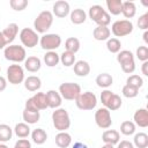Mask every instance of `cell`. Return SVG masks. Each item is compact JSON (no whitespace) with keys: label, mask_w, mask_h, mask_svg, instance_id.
<instances>
[{"label":"cell","mask_w":148,"mask_h":148,"mask_svg":"<svg viewBox=\"0 0 148 148\" xmlns=\"http://www.w3.org/2000/svg\"><path fill=\"white\" fill-rule=\"evenodd\" d=\"M52 121L53 126L59 132H66V130L71 126V118L66 109L58 108L52 112Z\"/></svg>","instance_id":"obj_1"},{"label":"cell","mask_w":148,"mask_h":148,"mask_svg":"<svg viewBox=\"0 0 148 148\" xmlns=\"http://www.w3.org/2000/svg\"><path fill=\"white\" fill-rule=\"evenodd\" d=\"M88 15L89 17L91 18V21H94L97 25H102V27H108L111 22V17H110V14L103 9L102 6L99 5H94L89 8V12H88Z\"/></svg>","instance_id":"obj_2"},{"label":"cell","mask_w":148,"mask_h":148,"mask_svg":"<svg viewBox=\"0 0 148 148\" xmlns=\"http://www.w3.org/2000/svg\"><path fill=\"white\" fill-rule=\"evenodd\" d=\"M53 23V14L50 10H43L34 21L35 31L38 34H45Z\"/></svg>","instance_id":"obj_3"},{"label":"cell","mask_w":148,"mask_h":148,"mask_svg":"<svg viewBox=\"0 0 148 148\" xmlns=\"http://www.w3.org/2000/svg\"><path fill=\"white\" fill-rule=\"evenodd\" d=\"M117 61L119 62L121 71L126 74H132L135 71L134 56L128 50H123L117 53Z\"/></svg>","instance_id":"obj_4"},{"label":"cell","mask_w":148,"mask_h":148,"mask_svg":"<svg viewBox=\"0 0 148 148\" xmlns=\"http://www.w3.org/2000/svg\"><path fill=\"white\" fill-rule=\"evenodd\" d=\"M101 102L109 111H116L121 106V98L119 95L112 92L109 89H105L101 92Z\"/></svg>","instance_id":"obj_5"},{"label":"cell","mask_w":148,"mask_h":148,"mask_svg":"<svg viewBox=\"0 0 148 148\" xmlns=\"http://www.w3.org/2000/svg\"><path fill=\"white\" fill-rule=\"evenodd\" d=\"M59 94L64 99L75 101L81 94V87L75 82H65L59 86Z\"/></svg>","instance_id":"obj_6"},{"label":"cell","mask_w":148,"mask_h":148,"mask_svg":"<svg viewBox=\"0 0 148 148\" xmlns=\"http://www.w3.org/2000/svg\"><path fill=\"white\" fill-rule=\"evenodd\" d=\"M3 56L7 60L13 61V62H22L25 60L27 53H25V49L21 45H16V44H12L5 47L3 51Z\"/></svg>","instance_id":"obj_7"},{"label":"cell","mask_w":148,"mask_h":148,"mask_svg":"<svg viewBox=\"0 0 148 148\" xmlns=\"http://www.w3.org/2000/svg\"><path fill=\"white\" fill-rule=\"evenodd\" d=\"M75 104L80 110L88 111L92 110L97 105V97L91 91H84L79 95V97L75 99Z\"/></svg>","instance_id":"obj_8"},{"label":"cell","mask_w":148,"mask_h":148,"mask_svg":"<svg viewBox=\"0 0 148 148\" xmlns=\"http://www.w3.org/2000/svg\"><path fill=\"white\" fill-rule=\"evenodd\" d=\"M47 108H49V104H47L46 94L45 92H36L32 97L27 99L24 109H28L31 111H40V110H45Z\"/></svg>","instance_id":"obj_9"},{"label":"cell","mask_w":148,"mask_h":148,"mask_svg":"<svg viewBox=\"0 0 148 148\" xmlns=\"http://www.w3.org/2000/svg\"><path fill=\"white\" fill-rule=\"evenodd\" d=\"M111 31L116 37H124L133 31V23L130 20H118L113 22Z\"/></svg>","instance_id":"obj_10"},{"label":"cell","mask_w":148,"mask_h":148,"mask_svg":"<svg viewBox=\"0 0 148 148\" xmlns=\"http://www.w3.org/2000/svg\"><path fill=\"white\" fill-rule=\"evenodd\" d=\"M40 46L46 51H54L61 45V37L57 34H46L43 35L39 39Z\"/></svg>","instance_id":"obj_11"},{"label":"cell","mask_w":148,"mask_h":148,"mask_svg":"<svg viewBox=\"0 0 148 148\" xmlns=\"http://www.w3.org/2000/svg\"><path fill=\"white\" fill-rule=\"evenodd\" d=\"M20 40L24 46L31 49L38 44L39 36L35 30H32L30 28H23L20 31Z\"/></svg>","instance_id":"obj_12"},{"label":"cell","mask_w":148,"mask_h":148,"mask_svg":"<svg viewBox=\"0 0 148 148\" xmlns=\"http://www.w3.org/2000/svg\"><path fill=\"white\" fill-rule=\"evenodd\" d=\"M7 81L12 84H20L24 81V71L21 65L14 64L7 68Z\"/></svg>","instance_id":"obj_13"},{"label":"cell","mask_w":148,"mask_h":148,"mask_svg":"<svg viewBox=\"0 0 148 148\" xmlns=\"http://www.w3.org/2000/svg\"><path fill=\"white\" fill-rule=\"evenodd\" d=\"M95 123L99 128L108 130L112 125L111 113L106 108H99L95 112Z\"/></svg>","instance_id":"obj_14"},{"label":"cell","mask_w":148,"mask_h":148,"mask_svg":"<svg viewBox=\"0 0 148 148\" xmlns=\"http://www.w3.org/2000/svg\"><path fill=\"white\" fill-rule=\"evenodd\" d=\"M69 13H71V7H69V3H68L67 1L59 0V1H57V2L53 5V14H54L57 17L64 18V17H66Z\"/></svg>","instance_id":"obj_15"},{"label":"cell","mask_w":148,"mask_h":148,"mask_svg":"<svg viewBox=\"0 0 148 148\" xmlns=\"http://www.w3.org/2000/svg\"><path fill=\"white\" fill-rule=\"evenodd\" d=\"M133 123L135 125H138L139 127H147L148 126V111L147 109L142 108V109H138L134 114H133Z\"/></svg>","instance_id":"obj_16"},{"label":"cell","mask_w":148,"mask_h":148,"mask_svg":"<svg viewBox=\"0 0 148 148\" xmlns=\"http://www.w3.org/2000/svg\"><path fill=\"white\" fill-rule=\"evenodd\" d=\"M102 140L106 145H117L120 140V134L116 130H105L102 134Z\"/></svg>","instance_id":"obj_17"},{"label":"cell","mask_w":148,"mask_h":148,"mask_svg":"<svg viewBox=\"0 0 148 148\" xmlns=\"http://www.w3.org/2000/svg\"><path fill=\"white\" fill-rule=\"evenodd\" d=\"M46 98H47L49 108H51V109H58V108H60V105L62 103V98H61L59 91H56V90H49L46 92Z\"/></svg>","instance_id":"obj_18"},{"label":"cell","mask_w":148,"mask_h":148,"mask_svg":"<svg viewBox=\"0 0 148 148\" xmlns=\"http://www.w3.org/2000/svg\"><path fill=\"white\" fill-rule=\"evenodd\" d=\"M24 67L28 72H31V73H36L42 67V61L38 57H35V56H31V57H28L25 58L24 60Z\"/></svg>","instance_id":"obj_19"},{"label":"cell","mask_w":148,"mask_h":148,"mask_svg":"<svg viewBox=\"0 0 148 148\" xmlns=\"http://www.w3.org/2000/svg\"><path fill=\"white\" fill-rule=\"evenodd\" d=\"M2 34H3V36H5V38H6V40H7V43L10 44V43L15 39V37L17 36V34H18V25H17L16 23H9V24L2 30Z\"/></svg>","instance_id":"obj_20"},{"label":"cell","mask_w":148,"mask_h":148,"mask_svg":"<svg viewBox=\"0 0 148 148\" xmlns=\"http://www.w3.org/2000/svg\"><path fill=\"white\" fill-rule=\"evenodd\" d=\"M42 87V81L38 76L31 75L28 76L27 79H24V88L29 91H37L39 90Z\"/></svg>","instance_id":"obj_21"},{"label":"cell","mask_w":148,"mask_h":148,"mask_svg":"<svg viewBox=\"0 0 148 148\" xmlns=\"http://www.w3.org/2000/svg\"><path fill=\"white\" fill-rule=\"evenodd\" d=\"M74 73L77 76H87L90 73V65L86 60H79L74 64Z\"/></svg>","instance_id":"obj_22"},{"label":"cell","mask_w":148,"mask_h":148,"mask_svg":"<svg viewBox=\"0 0 148 148\" xmlns=\"http://www.w3.org/2000/svg\"><path fill=\"white\" fill-rule=\"evenodd\" d=\"M110 29L108 27H102V25H97L94 31H92V37L96 39V40H108L109 37H110Z\"/></svg>","instance_id":"obj_23"},{"label":"cell","mask_w":148,"mask_h":148,"mask_svg":"<svg viewBox=\"0 0 148 148\" xmlns=\"http://www.w3.org/2000/svg\"><path fill=\"white\" fill-rule=\"evenodd\" d=\"M69 17H71V22L73 24H82L87 18V14L83 9L76 8L69 13Z\"/></svg>","instance_id":"obj_24"},{"label":"cell","mask_w":148,"mask_h":148,"mask_svg":"<svg viewBox=\"0 0 148 148\" xmlns=\"http://www.w3.org/2000/svg\"><path fill=\"white\" fill-rule=\"evenodd\" d=\"M22 117H23V120H24L25 124L32 125V124H36L39 120L40 113H39V111H31V110L24 109L23 113H22Z\"/></svg>","instance_id":"obj_25"},{"label":"cell","mask_w":148,"mask_h":148,"mask_svg":"<svg viewBox=\"0 0 148 148\" xmlns=\"http://www.w3.org/2000/svg\"><path fill=\"white\" fill-rule=\"evenodd\" d=\"M72 142V136L67 132H59L56 135V145L59 148H67Z\"/></svg>","instance_id":"obj_26"},{"label":"cell","mask_w":148,"mask_h":148,"mask_svg":"<svg viewBox=\"0 0 148 148\" xmlns=\"http://www.w3.org/2000/svg\"><path fill=\"white\" fill-rule=\"evenodd\" d=\"M136 13V7L133 1H123V7H121V14L126 18H132L135 16Z\"/></svg>","instance_id":"obj_27"},{"label":"cell","mask_w":148,"mask_h":148,"mask_svg":"<svg viewBox=\"0 0 148 148\" xmlns=\"http://www.w3.org/2000/svg\"><path fill=\"white\" fill-rule=\"evenodd\" d=\"M43 60H44V62H45V65L47 67H56L59 64V61H60V57L54 51H47L44 54Z\"/></svg>","instance_id":"obj_28"},{"label":"cell","mask_w":148,"mask_h":148,"mask_svg":"<svg viewBox=\"0 0 148 148\" xmlns=\"http://www.w3.org/2000/svg\"><path fill=\"white\" fill-rule=\"evenodd\" d=\"M96 84L101 88H109L113 83V79L109 73H101L96 77Z\"/></svg>","instance_id":"obj_29"},{"label":"cell","mask_w":148,"mask_h":148,"mask_svg":"<svg viewBox=\"0 0 148 148\" xmlns=\"http://www.w3.org/2000/svg\"><path fill=\"white\" fill-rule=\"evenodd\" d=\"M14 132L15 134L20 138V139H25L30 135L31 131H30V127L28 124L25 123H18L15 125V128H14Z\"/></svg>","instance_id":"obj_30"},{"label":"cell","mask_w":148,"mask_h":148,"mask_svg":"<svg viewBox=\"0 0 148 148\" xmlns=\"http://www.w3.org/2000/svg\"><path fill=\"white\" fill-rule=\"evenodd\" d=\"M30 134H31L32 141L36 145H43L46 141V139H47V134H46V132L43 128H36Z\"/></svg>","instance_id":"obj_31"},{"label":"cell","mask_w":148,"mask_h":148,"mask_svg":"<svg viewBox=\"0 0 148 148\" xmlns=\"http://www.w3.org/2000/svg\"><path fill=\"white\" fill-rule=\"evenodd\" d=\"M80 46H81L80 40L76 37H69L65 42V49H66V51H68L71 53H74V54L80 50Z\"/></svg>","instance_id":"obj_32"},{"label":"cell","mask_w":148,"mask_h":148,"mask_svg":"<svg viewBox=\"0 0 148 148\" xmlns=\"http://www.w3.org/2000/svg\"><path fill=\"white\" fill-rule=\"evenodd\" d=\"M133 142L136 148H147L148 147V135L143 132H139L134 135Z\"/></svg>","instance_id":"obj_33"},{"label":"cell","mask_w":148,"mask_h":148,"mask_svg":"<svg viewBox=\"0 0 148 148\" xmlns=\"http://www.w3.org/2000/svg\"><path fill=\"white\" fill-rule=\"evenodd\" d=\"M13 136V130L7 124H0V142L5 143Z\"/></svg>","instance_id":"obj_34"},{"label":"cell","mask_w":148,"mask_h":148,"mask_svg":"<svg viewBox=\"0 0 148 148\" xmlns=\"http://www.w3.org/2000/svg\"><path fill=\"white\" fill-rule=\"evenodd\" d=\"M106 7L112 15H119L121 13L123 1L121 0H106Z\"/></svg>","instance_id":"obj_35"},{"label":"cell","mask_w":148,"mask_h":148,"mask_svg":"<svg viewBox=\"0 0 148 148\" xmlns=\"http://www.w3.org/2000/svg\"><path fill=\"white\" fill-rule=\"evenodd\" d=\"M59 57H60V62L65 67H71L75 64V54L74 53H71L68 51H64Z\"/></svg>","instance_id":"obj_36"},{"label":"cell","mask_w":148,"mask_h":148,"mask_svg":"<svg viewBox=\"0 0 148 148\" xmlns=\"http://www.w3.org/2000/svg\"><path fill=\"white\" fill-rule=\"evenodd\" d=\"M120 132L124 135H132L135 132V124L131 120H125L120 124Z\"/></svg>","instance_id":"obj_37"},{"label":"cell","mask_w":148,"mask_h":148,"mask_svg":"<svg viewBox=\"0 0 148 148\" xmlns=\"http://www.w3.org/2000/svg\"><path fill=\"white\" fill-rule=\"evenodd\" d=\"M121 43L118 38H109L106 40V49L111 53H118L120 51Z\"/></svg>","instance_id":"obj_38"},{"label":"cell","mask_w":148,"mask_h":148,"mask_svg":"<svg viewBox=\"0 0 148 148\" xmlns=\"http://www.w3.org/2000/svg\"><path fill=\"white\" fill-rule=\"evenodd\" d=\"M126 84L135 88V89H140L142 86H143V80L141 76L136 75V74H133V75H130L126 80Z\"/></svg>","instance_id":"obj_39"},{"label":"cell","mask_w":148,"mask_h":148,"mask_svg":"<svg viewBox=\"0 0 148 148\" xmlns=\"http://www.w3.org/2000/svg\"><path fill=\"white\" fill-rule=\"evenodd\" d=\"M121 92H123V95H124L126 98H134V97L138 96L139 89H135V88H133V87H131V86H128V84H125V86L123 87Z\"/></svg>","instance_id":"obj_40"},{"label":"cell","mask_w":148,"mask_h":148,"mask_svg":"<svg viewBox=\"0 0 148 148\" xmlns=\"http://www.w3.org/2000/svg\"><path fill=\"white\" fill-rule=\"evenodd\" d=\"M9 5H10L12 9H14L16 12H21V10L25 9V7L28 6V1L27 0H10Z\"/></svg>","instance_id":"obj_41"},{"label":"cell","mask_w":148,"mask_h":148,"mask_svg":"<svg viewBox=\"0 0 148 148\" xmlns=\"http://www.w3.org/2000/svg\"><path fill=\"white\" fill-rule=\"evenodd\" d=\"M136 58L139 60L143 61H148V47L147 46H139L136 49Z\"/></svg>","instance_id":"obj_42"},{"label":"cell","mask_w":148,"mask_h":148,"mask_svg":"<svg viewBox=\"0 0 148 148\" xmlns=\"http://www.w3.org/2000/svg\"><path fill=\"white\" fill-rule=\"evenodd\" d=\"M138 27L141 30H145V31L147 30V28H148V13H145L143 15H141L139 17V20H138Z\"/></svg>","instance_id":"obj_43"},{"label":"cell","mask_w":148,"mask_h":148,"mask_svg":"<svg viewBox=\"0 0 148 148\" xmlns=\"http://www.w3.org/2000/svg\"><path fill=\"white\" fill-rule=\"evenodd\" d=\"M14 148H31V143L28 139H20L15 142Z\"/></svg>","instance_id":"obj_44"},{"label":"cell","mask_w":148,"mask_h":148,"mask_svg":"<svg viewBox=\"0 0 148 148\" xmlns=\"http://www.w3.org/2000/svg\"><path fill=\"white\" fill-rule=\"evenodd\" d=\"M117 145H118L117 148H134L133 143L130 142V141H127V140H123V141L118 142Z\"/></svg>","instance_id":"obj_45"},{"label":"cell","mask_w":148,"mask_h":148,"mask_svg":"<svg viewBox=\"0 0 148 148\" xmlns=\"http://www.w3.org/2000/svg\"><path fill=\"white\" fill-rule=\"evenodd\" d=\"M6 88H7V80L0 75V92L3 91Z\"/></svg>","instance_id":"obj_46"},{"label":"cell","mask_w":148,"mask_h":148,"mask_svg":"<svg viewBox=\"0 0 148 148\" xmlns=\"http://www.w3.org/2000/svg\"><path fill=\"white\" fill-rule=\"evenodd\" d=\"M6 45H8V43H7V40H6V38H5L3 34H2V31H0V50L3 49Z\"/></svg>","instance_id":"obj_47"},{"label":"cell","mask_w":148,"mask_h":148,"mask_svg":"<svg viewBox=\"0 0 148 148\" xmlns=\"http://www.w3.org/2000/svg\"><path fill=\"white\" fill-rule=\"evenodd\" d=\"M141 71H142V74H143L145 76H148V61H143V62H142Z\"/></svg>","instance_id":"obj_48"},{"label":"cell","mask_w":148,"mask_h":148,"mask_svg":"<svg viewBox=\"0 0 148 148\" xmlns=\"http://www.w3.org/2000/svg\"><path fill=\"white\" fill-rule=\"evenodd\" d=\"M72 148H88V147H87V145H84L82 142H75Z\"/></svg>","instance_id":"obj_49"},{"label":"cell","mask_w":148,"mask_h":148,"mask_svg":"<svg viewBox=\"0 0 148 148\" xmlns=\"http://www.w3.org/2000/svg\"><path fill=\"white\" fill-rule=\"evenodd\" d=\"M143 40H145V43H148V31L147 30L143 32Z\"/></svg>","instance_id":"obj_50"},{"label":"cell","mask_w":148,"mask_h":148,"mask_svg":"<svg viewBox=\"0 0 148 148\" xmlns=\"http://www.w3.org/2000/svg\"><path fill=\"white\" fill-rule=\"evenodd\" d=\"M101 148H113V146H112V145H106V143H105V145L102 146Z\"/></svg>","instance_id":"obj_51"},{"label":"cell","mask_w":148,"mask_h":148,"mask_svg":"<svg viewBox=\"0 0 148 148\" xmlns=\"http://www.w3.org/2000/svg\"><path fill=\"white\" fill-rule=\"evenodd\" d=\"M0 148H8V147L5 143H0Z\"/></svg>","instance_id":"obj_52"},{"label":"cell","mask_w":148,"mask_h":148,"mask_svg":"<svg viewBox=\"0 0 148 148\" xmlns=\"http://www.w3.org/2000/svg\"><path fill=\"white\" fill-rule=\"evenodd\" d=\"M0 71H1V67H0Z\"/></svg>","instance_id":"obj_53"}]
</instances>
